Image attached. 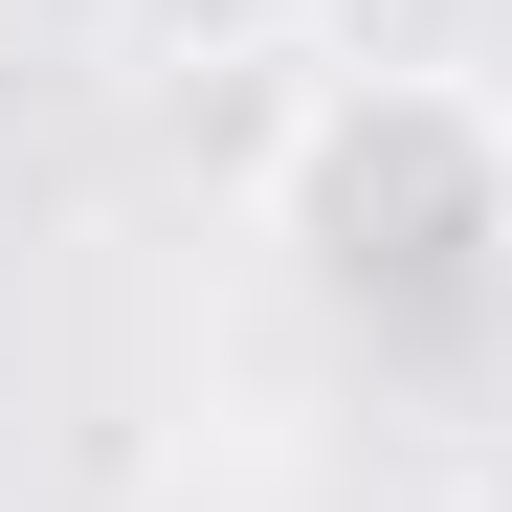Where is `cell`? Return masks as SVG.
<instances>
[{
  "label": "cell",
  "instance_id": "1",
  "mask_svg": "<svg viewBox=\"0 0 512 512\" xmlns=\"http://www.w3.org/2000/svg\"><path fill=\"white\" fill-rule=\"evenodd\" d=\"M268 223H290V268L334 312H379V334H446L512 290V90H468V67H334V90L290 112L268 156Z\"/></svg>",
  "mask_w": 512,
  "mask_h": 512
},
{
  "label": "cell",
  "instance_id": "2",
  "mask_svg": "<svg viewBox=\"0 0 512 512\" xmlns=\"http://www.w3.org/2000/svg\"><path fill=\"white\" fill-rule=\"evenodd\" d=\"M134 23H156V45H312L334 0H134Z\"/></svg>",
  "mask_w": 512,
  "mask_h": 512
}]
</instances>
